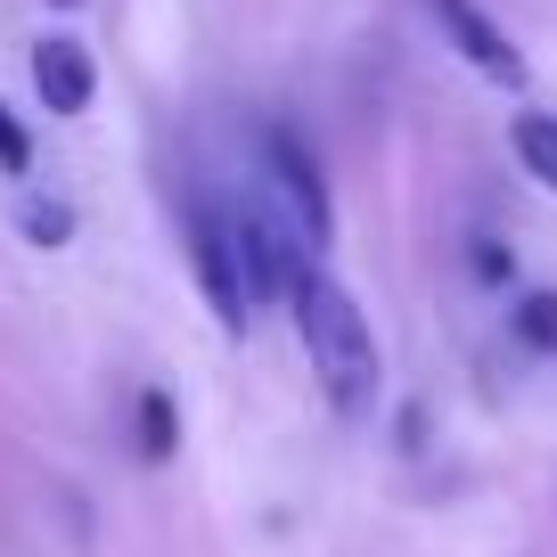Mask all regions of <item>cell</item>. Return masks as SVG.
<instances>
[{
    "instance_id": "4",
    "label": "cell",
    "mask_w": 557,
    "mask_h": 557,
    "mask_svg": "<svg viewBox=\"0 0 557 557\" xmlns=\"http://www.w3.org/2000/svg\"><path fill=\"white\" fill-rule=\"evenodd\" d=\"M189 262H197V287H206L222 336H246L255 329V304H246V278H238V255H230V213L213 206H189Z\"/></svg>"
},
{
    "instance_id": "6",
    "label": "cell",
    "mask_w": 557,
    "mask_h": 557,
    "mask_svg": "<svg viewBox=\"0 0 557 557\" xmlns=\"http://www.w3.org/2000/svg\"><path fill=\"white\" fill-rule=\"evenodd\" d=\"M34 90L50 115H83L90 90H99V66H90V50L74 34H50V41H34Z\"/></svg>"
},
{
    "instance_id": "12",
    "label": "cell",
    "mask_w": 557,
    "mask_h": 557,
    "mask_svg": "<svg viewBox=\"0 0 557 557\" xmlns=\"http://www.w3.org/2000/svg\"><path fill=\"white\" fill-rule=\"evenodd\" d=\"M475 278H508V255H500V246H492V238L475 246Z\"/></svg>"
},
{
    "instance_id": "7",
    "label": "cell",
    "mask_w": 557,
    "mask_h": 557,
    "mask_svg": "<svg viewBox=\"0 0 557 557\" xmlns=\"http://www.w3.org/2000/svg\"><path fill=\"white\" fill-rule=\"evenodd\" d=\"M508 148H517V164L557 197V115H541V107H533V115H517V123H508Z\"/></svg>"
},
{
    "instance_id": "10",
    "label": "cell",
    "mask_w": 557,
    "mask_h": 557,
    "mask_svg": "<svg viewBox=\"0 0 557 557\" xmlns=\"http://www.w3.org/2000/svg\"><path fill=\"white\" fill-rule=\"evenodd\" d=\"M17 230H25L34 246H66V238H74V206H58V197H25V206H17Z\"/></svg>"
},
{
    "instance_id": "1",
    "label": "cell",
    "mask_w": 557,
    "mask_h": 557,
    "mask_svg": "<svg viewBox=\"0 0 557 557\" xmlns=\"http://www.w3.org/2000/svg\"><path fill=\"white\" fill-rule=\"evenodd\" d=\"M287 312H296V336H304V352H312L320 394H329L345 418H369V410H377L385 361H377V336H369L361 304H352L345 287H336V278L312 262V271L287 287Z\"/></svg>"
},
{
    "instance_id": "11",
    "label": "cell",
    "mask_w": 557,
    "mask_h": 557,
    "mask_svg": "<svg viewBox=\"0 0 557 557\" xmlns=\"http://www.w3.org/2000/svg\"><path fill=\"white\" fill-rule=\"evenodd\" d=\"M25 164H34V139H25V123L0 107V173H25Z\"/></svg>"
},
{
    "instance_id": "3",
    "label": "cell",
    "mask_w": 557,
    "mask_h": 557,
    "mask_svg": "<svg viewBox=\"0 0 557 557\" xmlns=\"http://www.w3.org/2000/svg\"><path fill=\"white\" fill-rule=\"evenodd\" d=\"M255 148H262V197H271V206L287 213V230L320 255V246H329V230H336V213H329V181H320L312 148H304L287 123H271Z\"/></svg>"
},
{
    "instance_id": "5",
    "label": "cell",
    "mask_w": 557,
    "mask_h": 557,
    "mask_svg": "<svg viewBox=\"0 0 557 557\" xmlns=\"http://www.w3.org/2000/svg\"><path fill=\"white\" fill-rule=\"evenodd\" d=\"M426 9H435V25L451 34V50L468 58V66L484 74V83H500V90H517V83H524V58H517V41H508L500 25H492L484 9H475V0H426Z\"/></svg>"
},
{
    "instance_id": "2",
    "label": "cell",
    "mask_w": 557,
    "mask_h": 557,
    "mask_svg": "<svg viewBox=\"0 0 557 557\" xmlns=\"http://www.w3.org/2000/svg\"><path fill=\"white\" fill-rule=\"evenodd\" d=\"M230 255H238V278H246V304H287L304 271H312V246L287 230V213L271 206L262 189H246V206H230Z\"/></svg>"
},
{
    "instance_id": "13",
    "label": "cell",
    "mask_w": 557,
    "mask_h": 557,
    "mask_svg": "<svg viewBox=\"0 0 557 557\" xmlns=\"http://www.w3.org/2000/svg\"><path fill=\"white\" fill-rule=\"evenodd\" d=\"M58 9H83V0H58Z\"/></svg>"
},
{
    "instance_id": "9",
    "label": "cell",
    "mask_w": 557,
    "mask_h": 557,
    "mask_svg": "<svg viewBox=\"0 0 557 557\" xmlns=\"http://www.w3.org/2000/svg\"><path fill=\"white\" fill-rule=\"evenodd\" d=\"M517 345H533V352H557V287H533V296H517Z\"/></svg>"
},
{
    "instance_id": "8",
    "label": "cell",
    "mask_w": 557,
    "mask_h": 557,
    "mask_svg": "<svg viewBox=\"0 0 557 557\" xmlns=\"http://www.w3.org/2000/svg\"><path fill=\"white\" fill-rule=\"evenodd\" d=\"M173 443H181L173 394H139V459H173Z\"/></svg>"
}]
</instances>
